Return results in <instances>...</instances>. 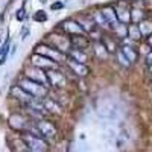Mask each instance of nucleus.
Returning <instances> with one entry per match:
<instances>
[{
  "instance_id": "7ed1b4c3",
  "label": "nucleus",
  "mask_w": 152,
  "mask_h": 152,
  "mask_svg": "<svg viewBox=\"0 0 152 152\" xmlns=\"http://www.w3.org/2000/svg\"><path fill=\"white\" fill-rule=\"evenodd\" d=\"M35 53H40V55H43V56H46L49 59H52V61L56 62V64H61V62H64L67 59V55L66 53H62V52H59V50L47 46L46 43L37 44L35 46Z\"/></svg>"
},
{
  "instance_id": "c9c22d12",
  "label": "nucleus",
  "mask_w": 152,
  "mask_h": 152,
  "mask_svg": "<svg viewBox=\"0 0 152 152\" xmlns=\"http://www.w3.org/2000/svg\"><path fill=\"white\" fill-rule=\"evenodd\" d=\"M151 67V72H152V66H149ZM151 82H152V73H151Z\"/></svg>"
},
{
  "instance_id": "c85d7f7f",
  "label": "nucleus",
  "mask_w": 152,
  "mask_h": 152,
  "mask_svg": "<svg viewBox=\"0 0 152 152\" xmlns=\"http://www.w3.org/2000/svg\"><path fill=\"white\" fill-rule=\"evenodd\" d=\"M32 18H34V21H37V23H44V21H47V14H46L44 11H37Z\"/></svg>"
},
{
  "instance_id": "473e14b6",
  "label": "nucleus",
  "mask_w": 152,
  "mask_h": 152,
  "mask_svg": "<svg viewBox=\"0 0 152 152\" xmlns=\"http://www.w3.org/2000/svg\"><path fill=\"white\" fill-rule=\"evenodd\" d=\"M62 6H64V5H62L61 2H56V3H53V5H52V6H50V8H52V9L55 11V9H61Z\"/></svg>"
},
{
  "instance_id": "a878e982",
  "label": "nucleus",
  "mask_w": 152,
  "mask_h": 152,
  "mask_svg": "<svg viewBox=\"0 0 152 152\" xmlns=\"http://www.w3.org/2000/svg\"><path fill=\"white\" fill-rule=\"evenodd\" d=\"M113 32L116 34L117 38H120V40H123V38H128V24L125 23H119L116 28L113 29Z\"/></svg>"
},
{
  "instance_id": "0eeeda50",
  "label": "nucleus",
  "mask_w": 152,
  "mask_h": 152,
  "mask_svg": "<svg viewBox=\"0 0 152 152\" xmlns=\"http://www.w3.org/2000/svg\"><path fill=\"white\" fill-rule=\"evenodd\" d=\"M46 75H47V82H49V87H55V88H61L64 87L66 82H67V78L66 75L59 72L58 67L56 69H50V70H46Z\"/></svg>"
},
{
  "instance_id": "1a4fd4ad",
  "label": "nucleus",
  "mask_w": 152,
  "mask_h": 152,
  "mask_svg": "<svg viewBox=\"0 0 152 152\" xmlns=\"http://www.w3.org/2000/svg\"><path fill=\"white\" fill-rule=\"evenodd\" d=\"M113 8H114V11H116V15H117L120 23H125V24L131 23V6L128 3L119 2L117 5H114Z\"/></svg>"
},
{
  "instance_id": "9b49d317",
  "label": "nucleus",
  "mask_w": 152,
  "mask_h": 152,
  "mask_svg": "<svg viewBox=\"0 0 152 152\" xmlns=\"http://www.w3.org/2000/svg\"><path fill=\"white\" fill-rule=\"evenodd\" d=\"M70 38V44L72 49H79V50H87L91 46V40L87 34H81V35H72Z\"/></svg>"
},
{
  "instance_id": "4be33fe9",
  "label": "nucleus",
  "mask_w": 152,
  "mask_h": 152,
  "mask_svg": "<svg viewBox=\"0 0 152 152\" xmlns=\"http://www.w3.org/2000/svg\"><path fill=\"white\" fill-rule=\"evenodd\" d=\"M90 15H91L93 21L96 23V26H99L100 29H110L108 23L105 21V18H104V15H102V12H100V11H93Z\"/></svg>"
},
{
  "instance_id": "cd10ccee",
  "label": "nucleus",
  "mask_w": 152,
  "mask_h": 152,
  "mask_svg": "<svg viewBox=\"0 0 152 152\" xmlns=\"http://www.w3.org/2000/svg\"><path fill=\"white\" fill-rule=\"evenodd\" d=\"M116 56H117V61H119L120 66H123V67H129V66H131V62L128 61V58L123 55V52L120 50V47H119V50L116 52Z\"/></svg>"
},
{
  "instance_id": "6ab92c4d",
  "label": "nucleus",
  "mask_w": 152,
  "mask_h": 152,
  "mask_svg": "<svg viewBox=\"0 0 152 152\" xmlns=\"http://www.w3.org/2000/svg\"><path fill=\"white\" fill-rule=\"evenodd\" d=\"M43 108H44V111L53 113V114H59L61 113V107L58 105V102L55 99H50V97H44L43 99Z\"/></svg>"
},
{
  "instance_id": "72a5a7b5",
  "label": "nucleus",
  "mask_w": 152,
  "mask_h": 152,
  "mask_svg": "<svg viewBox=\"0 0 152 152\" xmlns=\"http://www.w3.org/2000/svg\"><path fill=\"white\" fill-rule=\"evenodd\" d=\"M146 40H148V46H149V47L152 49V35H149V37L146 38Z\"/></svg>"
},
{
  "instance_id": "dca6fc26",
  "label": "nucleus",
  "mask_w": 152,
  "mask_h": 152,
  "mask_svg": "<svg viewBox=\"0 0 152 152\" xmlns=\"http://www.w3.org/2000/svg\"><path fill=\"white\" fill-rule=\"evenodd\" d=\"M76 21H78L79 24H81V28L84 29V32L88 35L94 28H96V23L93 21V18H91V15L90 14H84V15H79L78 18H76Z\"/></svg>"
},
{
  "instance_id": "4468645a",
  "label": "nucleus",
  "mask_w": 152,
  "mask_h": 152,
  "mask_svg": "<svg viewBox=\"0 0 152 152\" xmlns=\"http://www.w3.org/2000/svg\"><path fill=\"white\" fill-rule=\"evenodd\" d=\"M100 12H102V15H104L105 21L108 23L110 31H113V29H114V28H116L117 24L120 23V21H119V18H117V15H116V11H114V8H113V6H105V8L100 9Z\"/></svg>"
},
{
  "instance_id": "b1692460",
  "label": "nucleus",
  "mask_w": 152,
  "mask_h": 152,
  "mask_svg": "<svg viewBox=\"0 0 152 152\" xmlns=\"http://www.w3.org/2000/svg\"><path fill=\"white\" fill-rule=\"evenodd\" d=\"M138 29L142 32V37L148 38L149 35H152V21L151 20H143L138 23Z\"/></svg>"
},
{
  "instance_id": "5701e85b",
  "label": "nucleus",
  "mask_w": 152,
  "mask_h": 152,
  "mask_svg": "<svg viewBox=\"0 0 152 152\" xmlns=\"http://www.w3.org/2000/svg\"><path fill=\"white\" fill-rule=\"evenodd\" d=\"M143 20H145V11L140 9V8H137V6L131 8V23L138 24V23L143 21Z\"/></svg>"
},
{
  "instance_id": "f03ea898",
  "label": "nucleus",
  "mask_w": 152,
  "mask_h": 152,
  "mask_svg": "<svg viewBox=\"0 0 152 152\" xmlns=\"http://www.w3.org/2000/svg\"><path fill=\"white\" fill-rule=\"evenodd\" d=\"M18 85H20L26 93H29L32 97H37V99H44V97H47V87L43 85V84H38V82H35V81L28 79L26 76L20 78Z\"/></svg>"
},
{
  "instance_id": "7c9ffc66",
  "label": "nucleus",
  "mask_w": 152,
  "mask_h": 152,
  "mask_svg": "<svg viewBox=\"0 0 152 152\" xmlns=\"http://www.w3.org/2000/svg\"><path fill=\"white\" fill-rule=\"evenodd\" d=\"M28 34H29V28H24V29H23V32H20V35H21V40H24V38L28 37Z\"/></svg>"
},
{
  "instance_id": "aec40b11",
  "label": "nucleus",
  "mask_w": 152,
  "mask_h": 152,
  "mask_svg": "<svg viewBox=\"0 0 152 152\" xmlns=\"http://www.w3.org/2000/svg\"><path fill=\"white\" fill-rule=\"evenodd\" d=\"M67 56L78 62H84V64H87V61H88V55L85 53V50H79V49H70Z\"/></svg>"
},
{
  "instance_id": "2eb2a0df",
  "label": "nucleus",
  "mask_w": 152,
  "mask_h": 152,
  "mask_svg": "<svg viewBox=\"0 0 152 152\" xmlns=\"http://www.w3.org/2000/svg\"><path fill=\"white\" fill-rule=\"evenodd\" d=\"M8 122H9V126L12 129L26 131V128H28V122H26L24 117H21V114H11Z\"/></svg>"
},
{
  "instance_id": "bb28decb",
  "label": "nucleus",
  "mask_w": 152,
  "mask_h": 152,
  "mask_svg": "<svg viewBox=\"0 0 152 152\" xmlns=\"http://www.w3.org/2000/svg\"><path fill=\"white\" fill-rule=\"evenodd\" d=\"M94 55H96L97 58H105V56H108L110 53L107 52L105 46L100 43V41H94Z\"/></svg>"
},
{
  "instance_id": "f8f14e48",
  "label": "nucleus",
  "mask_w": 152,
  "mask_h": 152,
  "mask_svg": "<svg viewBox=\"0 0 152 152\" xmlns=\"http://www.w3.org/2000/svg\"><path fill=\"white\" fill-rule=\"evenodd\" d=\"M9 93H11V96L14 97V99L20 100V102H21L23 105H26V107H28V105L32 102L34 99H37V97H32L29 93H26V91H24V90H23V88H21L18 84L12 87L11 90H9Z\"/></svg>"
},
{
  "instance_id": "c756f323",
  "label": "nucleus",
  "mask_w": 152,
  "mask_h": 152,
  "mask_svg": "<svg viewBox=\"0 0 152 152\" xmlns=\"http://www.w3.org/2000/svg\"><path fill=\"white\" fill-rule=\"evenodd\" d=\"M24 15H26V9H24V6H21V8L17 11V20H18V21L24 20Z\"/></svg>"
},
{
  "instance_id": "6e6552de",
  "label": "nucleus",
  "mask_w": 152,
  "mask_h": 152,
  "mask_svg": "<svg viewBox=\"0 0 152 152\" xmlns=\"http://www.w3.org/2000/svg\"><path fill=\"white\" fill-rule=\"evenodd\" d=\"M66 64H67L70 73H73L75 76H79V78H85V76H88V73H90V67H88L87 64H84V62H78V61H75V59H72L69 56L66 59Z\"/></svg>"
},
{
  "instance_id": "39448f33",
  "label": "nucleus",
  "mask_w": 152,
  "mask_h": 152,
  "mask_svg": "<svg viewBox=\"0 0 152 152\" xmlns=\"http://www.w3.org/2000/svg\"><path fill=\"white\" fill-rule=\"evenodd\" d=\"M55 31H59L62 34H66L69 37L72 35H81V34H85L84 29L81 28V24L76 21V18H67V20H62L58 26L55 28Z\"/></svg>"
},
{
  "instance_id": "ddd939ff",
  "label": "nucleus",
  "mask_w": 152,
  "mask_h": 152,
  "mask_svg": "<svg viewBox=\"0 0 152 152\" xmlns=\"http://www.w3.org/2000/svg\"><path fill=\"white\" fill-rule=\"evenodd\" d=\"M37 128L38 131L41 132V135L46 138H52L56 135V128H55V125L52 122H47V120H40V122H37Z\"/></svg>"
},
{
  "instance_id": "f3484780",
  "label": "nucleus",
  "mask_w": 152,
  "mask_h": 152,
  "mask_svg": "<svg viewBox=\"0 0 152 152\" xmlns=\"http://www.w3.org/2000/svg\"><path fill=\"white\" fill-rule=\"evenodd\" d=\"M100 43L105 46V49H107L108 53H116L117 50H119V47H120L116 38L110 37V35H105V34L102 35V38H100Z\"/></svg>"
},
{
  "instance_id": "393cba45",
  "label": "nucleus",
  "mask_w": 152,
  "mask_h": 152,
  "mask_svg": "<svg viewBox=\"0 0 152 152\" xmlns=\"http://www.w3.org/2000/svg\"><path fill=\"white\" fill-rule=\"evenodd\" d=\"M9 49H11V38H6L5 43L2 44V47H0V66L5 64L8 53H9Z\"/></svg>"
},
{
  "instance_id": "a211bd4d",
  "label": "nucleus",
  "mask_w": 152,
  "mask_h": 152,
  "mask_svg": "<svg viewBox=\"0 0 152 152\" xmlns=\"http://www.w3.org/2000/svg\"><path fill=\"white\" fill-rule=\"evenodd\" d=\"M120 50L123 52V55L128 58V61L131 62V64L138 59V52H137V50H135L131 44H122V46H120Z\"/></svg>"
},
{
  "instance_id": "20e7f679",
  "label": "nucleus",
  "mask_w": 152,
  "mask_h": 152,
  "mask_svg": "<svg viewBox=\"0 0 152 152\" xmlns=\"http://www.w3.org/2000/svg\"><path fill=\"white\" fill-rule=\"evenodd\" d=\"M23 143L26 145L28 151L29 152H44L47 149V143H46V138H41V137H37L31 132H24L23 135Z\"/></svg>"
},
{
  "instance_id": "412c9836",
  "label": "nucleus",
  "mask_w": 152,
  "mask_h": 152,
  "mask_svg": "<svg viewBox=\"0 0 152 152\" xmlns=\"http://www.w3.org/2000/svg\"><path fill=\"white\" fill-rule=\"evenodd\" d=\"M128 38L131 41H138L142 40V32L138 29V24H134V23H129L128 24Z\"/></svg>"
},
{
  "instance_id": "f704fd0d",
  "label": "nucleus",
  "mask_w": 152,
  "mask_h": 152,
  "mask_svg": "<svg viewBox=\"0 0 152 152\" xmlns=\"http://www.w3.org/2000/svg\"><path fill=\"white\" fill-rule=\"evenodd\" d=\"M15 52H17V46H12V50H11V55H9V56H14Z\"/></svg>"
},
{
  "instance_id": "2f4dec72",
  "label": "nucleus",
  "mask_w": 152,
  "mask_h": 152,
  "mask_svg": "<svg viewBox=\"0 0 152 152\" xmlns=\"http://www.w3.org/2000/svg\"><path fill=\"white\" fill-rule=\"evenodd\" d=\"M146 62H148V66H152V50L146 55Z\"/></svg>"
},
{
  "instance_id": "423d86ee",
  "label": "nucleus",
  "mask_w": 152,
  "mask_h": 152,
  "mask_svg": "<svg viewBox=\"0 0 152 152\" xmlns=\"http://www.w3.org/2000/svg\"><path fill=\"white\" fill-rule=\"evenodd\" d=\"M23 76H26V78L31 79V81H35L38 84H43V85L49 87L47 75H46V70H43V69H38L35 66H31L28 69H24V75Z\"/></svg>"
},
{
  "instance_id": "9d476101",
  "label": "nucleus",
  "mask_w": 152,
  "mask_h": 152,
  "mask_svg": "<svg viewBox=\"0 0 152 152\" xmlns=\"http://www.w3.org/2000/svg\"><path fill=\"white\" fill-rule=\"evenodd\" d=\"M31 61H32V66H35L38 69H43V70H50V69H56L58 67V64L55 61L49 59V58H46V56H43L40 53H34Z\"/></svg>"
},
{
  "instance_id": "f257e3e1",
  "label": "nucleus",
  "mask_w": 152,
  "mask_h": 152,
  "mask_svg": "<svg viewBox=\"0 0 152 152\" xmlns=\"http://www.w3.org/2000/svg\"><path fill=\"white\" fill-rule=\"evenodd\" d=\"M44 43H46L47 46H50V47H53V49L59 50V52L66 53V55L70 52V49H72V44H70V38H69V35L62 34V32L56 34V31L47 34V35L44 37Z\"/></svg>"
}]
</instances>
